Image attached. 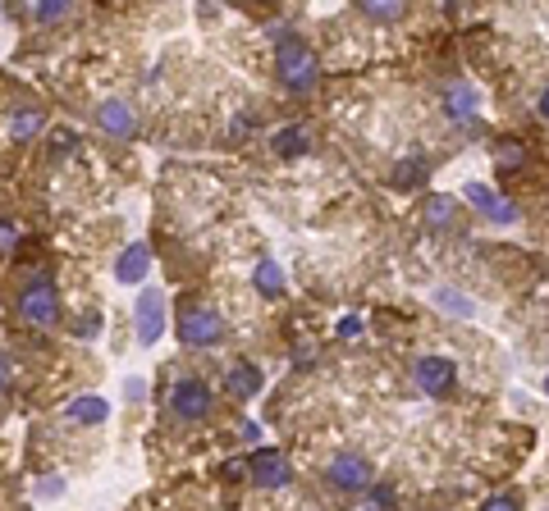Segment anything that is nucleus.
Instances as JSON below:
<instances>
[{
	"label": "nucleus",
	"instance_id": "nucleus-19",
	"mask_svg": "<svg viewBox=\"0 0 549 511\" xmlns=\"http://www.w3.org/2000/svg\"><path fill=\"white\" fill-rule=\"evenodd\" d=\"M462 197H467L476 210H485V220H490V215H494V206H499V197H494L485 183H467V188H462Z\"/></svg>",
	"mask_w": 549,
	"mask_h": 511
},
{
	"label": "nucleus",
	"instance_id": "nucleus-22",
	"mask_svg": "<svg viewBox=\"0 0 549 511\" xmlns=\"http://www.w3.org/2000/svg\"><path fill=\"white\" fill-rule=\"evenodd\" d=\"M362 15H367V19L389 24V19H403V5H362Z\"/></svg>",
	"mask_w": 549,
	"mask_h": 511
},
{
	"label": "nucleus",
	"instance_id": "nucleus-30",
	"mask_svg": "<svg viewBox=\"0 0 549 511\" xmlns=\"http://www.w3.org/2000/svg\"><path fill=\"white\" fill-rule=\"evenodd\" d=\"M10 247H15V233H10V229H0V251H10Z\"/></svg>",
	"mask_w": 549,
	"mask_h": 511
},
{
	"label": "nucleus",
	"instance_id": "nucleus-6",
	"mask_svg": "<svg viewBox=\"0 0 549 511\" xmlns=\"http://www.w3.org/2000/svg\"><path fill=\"white\" fill-rule=\"evenodd\" d=\"M330 484H339V488H348V493L367 488V484H371V461L357 456V452H339V456L330 461Z\"/></svg>",
	"mask_w": 549,
	"mask_h": 511
},
{
	"label": "nucleus",
	"instance_id": "nucleus-10",
	"mask_svg": "<svg viewBox=\"0 0 549 511\" xmlns=\"http://www.w3.org/2000/svg\"><path fill=\"white\" fill-rule=\"evenodd\" d=\"M97 124H101L106 133H115V138H129V133L138 128V119H133V110H129L124 101H106V106L97 110Z\"/></svg>",
	"mask_w": 549,
	"mask_h": 511
},
{
	"label": "nucleus",
	"instance_id": "nucleus-11",
	"mask_svg": "<svg viewBox=\"0 0 549 511\" xmlns=\"http://www.w3.org/2000/svg\"><path fill=\"white\" fill-rule=\"evenodd\" d=\"M453 215H458V201L444 197V192H435V197L421 201V220H426V229H449Z\"/></svg>",
	"mask_w": 549,
	"mask_h": 511
},
{
	"label": "nucleus",
	"instance_id": "nucleus-25",
	"mask_svg": "<svg viewBox=\"0 0 549 511\" xmlns=\"http://www.w3.org/2000/svg\"><path fill=\"white\" fill-rule=\"evenodd\" d=\"M33 15H37L42 24H56V19H65V15H69V5H33Z\"/></svg>",
	"mask_w": 549,
	"mask_h": 511
},
{
	"label": "nucleus",
	"instance_id": "nucleus-8",
	"mask_svg": "<svg viewBox=\"0 0 549 511\" xmlns=\"http://www.w3.org/2000/svg\"><path fill=\"white\" fill-rule=\"evenodd\" d=\"M247 470H252V479H256L261 488H285V484H289V461H285L280 452H270V447L256 452Z\"/></svg>",
	"mask_w": 549,
	"mask_h": 511
},
{
	"label": "nucleus",
	"instance_id": "nucleus-15",
	"mask_svg": "<svg viewBox=\"0 0 549 511\" xmlns=\"http://www.w3.org/2000/svg\"><path fill=\"white\" fill-rule=\"evenodd\" d=\"M69 415L83 420V424H101V420L110 415V406H106V397H78V402L69 406Z\"/></svg>",
	"mask_w": 549,
	"mask_h": 511
},
{
	"label": "nucleus",
	"instance_id": "nucleus-12",
	"mask_svg": "<svg viewBox=\"0 0 549 511\" xmlns=\"http://www.w3.org/2000/svg\"><path fill=\"white\" fill-rule=\"evenodd\" d=\"M444 110H449V119H462V124H467V119L476 115V92H471L467 83L449 87V92H444Z\"/></svg>",
	"mask_w": 549,
	"mask_h": 511
},
{
	"label": "nucleus",
	"instance_id": "nucleus-16",
	"mask_svg": "<svg viewBox=\"0 0 549 511\" xmlns=\"http://www.w3.org/2000/svg\"><path fill=\"white\" fill-rule=\"evenodd\" d=\"M274 151L280 156H303L307 151V128H280L274 133Z\"/></svg>",
	"mask_w": 549,
	"mask_h": 511
},
{
	"label": "nucleus",
	"instance_id": "nucleus-20",
	"mask_svg": "<svg viewBox=\"0 0 549 511\" xmlns=\"http://www.w3.org/2000/svg\"><path fill=\"white\" fill-rule=\"evenodd\" d=\"M435 301H440L444 311H458V315H471V311H476L467 297H458V292H449V288H440V292H435Z\"/></svg>",
	"mask_w": 549,
	"mask_h": 511
},
{
	"label": "nucleus",
	"instance_id": "nucleus-5",
	"mask_svg": "<svg viewBox=\"0 0 549 511\" xmlns=\"http://www.w3.org/2000/svg\"><path fill=\"white\" fill-rule=\"evenodd\" d=\"M133 320H138V342H142V347H151V342L165 333V297H161V288H142Z\"/></svg>",
	"mask_w": 549,
	"mask_h": 511
},
{
	"label": "nucleus",
	"instance_id": "nucleus-32",
	"mask_svg": "<svg viewBox=\"0 0 549 511\" xmlns=\"http://www.w3.org/2000/svg\"><path fill=\"white\" fill-rule=\"evenodd\" d=\"M544 393H549V374H544Z\"/></svg>",
	"mask_w": 549,
	"mask_h": 511
},
{
	"label": "nucleus",
	"instance_id": "nucleus-24",
	"mask_svg": "<svg viewBox=\"0 0 549 511\" xmlns=\"http://www.w3.org/2000/svg\"><path fill=\"white\" fill-rule=\"evenodd\" d=\"M481 511H522V502H517L513 493H499V497H490Z\"/></svg>",
	"mask_w": 549,
	"mask_h": 511
},
{
	"label": "nucleus",
	"instance_id": "nucleus-13",
	"mask_svg": "<svg viewBox=\"0 0 549 511\" xmlns=\"http://www.w3.org/2000/svg\"><path fill=\"white\" fill-rule=\"evenodd\" d=\"M252 283H256L261 297H280V292H285V270L274 265V261H261V265L252 270Z\"/></svg>",
	"mask_w": 549,
	"mask_h": 511
},
{
	"label": "nucleus",
	"instance_id": "nucleus-17",
	"mask_svg": "<svg viewBox=\"0 0 549 511\" xmlns=\"http://www.w3.org/2000/svg\"><path fill=\"white\" fill-rule=\"evenodd\" d=\"M10 133H15L19 142L37 138V133H42V110H19V115L10 119Z\"/></svg>",
	"mask_w": 549,
	"mask_h": 511
},
{
	"label": "nucleus",
	"instance_id": "nucleus-26",
	"mask_svg": "<svg viewBox=\"0 0 549 511\" xmlns=\"http://www.w3.org/2000/svg\"><path fill=\"white\" fill-rule=\"evenodd\" d=\"M513 220H517V206L499 197V206H494V215H490V224H513Z\"/></svg>",
	"mask_w": 549,
	"mask_h": 511
},
{
	"label": "nucleus",
	"instance_id": "nucleus-7",
	"mask_svg": "<svg viewBox=\"0 0 549 511\" xmlns=\"http://www.w3.org/2000/svg\"><path fill=\"white\" fill-rule=\"evenodd\" d=\"M170 406H174L183 420H202V415H211V388H206L202 379H183V383L174 388Z\"/></svg>",
	"mask_w": 549,
	"mask_h": 511
},
{
	"label": "nucleus",
	"instance_id": "nucleus-29",
	"mask_svg": "<svg viewBox=\"0 0 549 511\" xmlns=\"http://www.w3.org/2000/svg\"><path fill=\"white\" fill-rule=\"evenodd\" d=\"M5 388H10V361L0 356V393H5Z\"/></svg>",
	"mask_w": 549,
	"mask_h": 511
},
{
	"label": "nucleus",
	"instance_id": "nucleus-14",
	"mask_svg": "<svg viewBox=\"0 0 549 511\" xmlns=\"http://www.w3.org/2000/svg\"><path fill=\"white\" fill-rule=\"evenodd\" d=\"M229 393H238V397H256V393H261V370L247 365V361H238V365L229 370Z\"/></svg>",
	"mask_w": 549,
	"mask_h": 511
},
{
	"label": "nucleus",
	"instance_id": "nucleus-27",
	"mask_svg": "<svg viewBox=\"0 0 549 511\" xmlns=\"http://www.w3.org/2000/svg\"><path fill=\"white\" fill-rule=\"evenodd\" d=\"M339 333H344V338H357V333H362V320H357V315H344V320H339Z\"/></svg>",
	"mask_w": 549,
	"mask_h": 511
},
{
	"label": "nucleus",
	"instance_id": "nucleus-21",
	"mask_svg": "<svg viewBox=\"0 0 549 511\" xmlns=\"http://www.w3.org/2000/svg\"><path fill=\"white\" fill-rule=\"evenodd\" d=\"M417 174H426V160H403V165L394 169V183L408 188V183H417Z\"/></svg>",
	"mask_w": 549,
	"mask_h": 511
},
{
	"label": "nucleus",
	"instance_id": "nucleus-3",
	"mask_svg": "<svg viewBox=\"0 0 549 511\" xmlns=\"http://www.w3.org/2000/svg\"><path fill=\"white\" fill-rule=\"evenodd\" d=\"M179 338L188 347H215L224 338V320L215 311H206V306H188L183 320H179Z\"/></svg>",
	"mask_w": 549,
	"mask_h": 511
},
{
	"label": "nucleus",
	"instance_id": "nucleus-28",
	"mask_svg": "<svg viewBox=\"0 0 549 511\" xmlns=\"http://www.w3.org/2000/svg\"><path fill=\"white\" fill-rule=\"evenodd\" d=\"M97 329H101V320H97V315H83V320H78V333H83V338H88V333H97Z\"/></svg>",
	"mask_w": 549,
	"mask_h": 511
},
{
	"label": "nucleus",
	"instance_id": "nucleus-9",
	"mask_svg": "<svg viewBox=\"0 0 549 511\" xmlns=\"http://www.w3.org/2000/svg\"><path fill=\"white\" fill-rule=\"evenodd\" d=\"M147 270H151V251H147V242H133V247L115 261V279H119V283H142Z\"/></svg>",
	"mask_w": 549,
	"mask_h": 511
},
{
	"label": "nucleus",
	"instance_id": "nucleus-1",
	"mask_svg": "<svg viewBox=\"0 0 549 511\" xmlns=\"http://www.w3.org/2000/svg\"><path fill=\"white\" fill-rule=\"evenodd\" d=\"M274 74H280V83L289 92H312V83H316V56L289 28H280V37H274Z\"/></svg>",
	"mask_w": 549,
	"mask_h": 511
},
{
	"label": "nucleus",
	"instance_id": "nucleus-2",
	"mask_svg": "<svg viewBox=\"0 0 549 511\" xmlns=\"http://www.w3.org/2000/svg\"><path fill=\"white\" fill-rule=\"evenodd\" d=\"M19 315L33 324V329H56L60 324V292L51 279H33L24 292H19Z\"/></svg>",
	"mask_w": 549,
	"mask_h": 511
},
{
	"label": "nucleus",
	"instance_id": "nucleus-23",
	"mask_svg": "<svg viewBox=\"0 0 549 511\" xmlns=\"http://www.w3.org/2000/svg\"><path fill=\"white\" fill-rule=\"evenodd\" d=\"M367 511H394V488L385 484V488H376L371 493V502H367Z\"/></svg>",
	"mask_w": 549,
	"mask_h": 511
},
{
	"label": "nucleus",
	"instance_id": "nucleus-31",
	"mask_svg": "<svg viewBox=\"0 0 549 511\" xmlns=\"http://www.w3.org/2000/svg\"><path fill=\"white\" fill-rule=\"evenodd\" d=\"M540 119L549 124V87H544V97H540Z\"/></svg>",
	"mask_w": 549,
	"mask_h": 511
},
{
	"label": "nucleus",
	"instance_id": "nucleus-18",
	"mask_svg": "<svg viewBox=\"0 0 549 511\" xmlns=\"http://www.w3.org/2000/svg\"><path fill=\"white\" fill-rule=\"evenodd\" d=\"M522 160H526V147H522V142H513V138L494 142V165H499V169H517Z\"/></svg>",
	"mask_w": 549,
	"mask_h": 511
},
{
	"label": "nucleus",
	"instance_id": "nucleus-4",
	"mask_svg": "<svg viewBox=\"0 0 549 511\" xmlns=\"http://www.w3.org/2000/svg\"><path fill=\"white\" fill-rule=\"evenodd\" d=\"M412 374H417L421 393H430V397H449L453 383H458V365H453L449 356H421Z\"/></svg>",
	"mask_w": 549,
	"mask_h": 511
}]
</instances>
